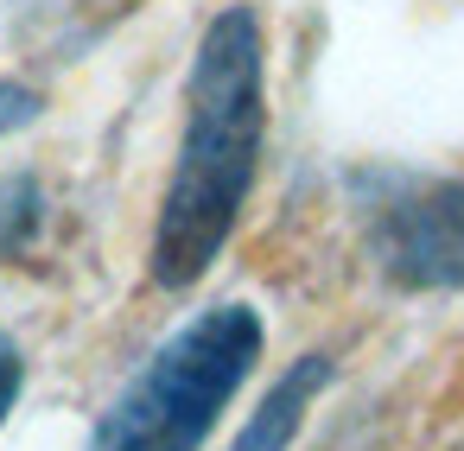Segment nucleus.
Segmentation results:
<instances>
[{
    "mask_svg": "<svg viewBox=\"0 0 464 451\" xmlns=\"http://www.w3.org/2000/svg\"><path fill=\"white\" fill-rule=\"evenodd\" d=\"M267 147V33L255 7H223L185 77V128L179 159L160 191V223L147 248V273L166 293L198 286L229 248Z\"/></svg>",
    "mask_w": 464,
    "mask_h": 451,
    "instance_id": "f257e3e1",
    "label": "nucleus"
},
{
    "mask_svg": "<svg viewBox=\"0 0 464 451\" xmlns=\"http://www.w3.org/2000/svg\"><path fill=\"white\" fill-rule=\"evenodd\" d=\"M267 350V318L248 299L204 305L185 318L102 407L83 451H204L223 407L242 394Z\"/></svg>",
    "mask_w": 464,
    "mask_h": 451,
    "instance_id": "f03ea898",
    "label": "nucleus"
},
{
    "mask_svg": "<svg viewBox=\"0 0 464 451\" xmlns=\"http://www.w3.org/2000/svg\"><path fill=\"white\" fill-rule=\"evenodd\" d=\"M350 210L369 267L401 293H464V172L356 166Z\"/></svg>",
    "mask_w": 464,
    "mask_h": 451,
    "instance_id": "7ed1b4c3",
    "label": "nucleus"
},
{
    "mask_svg": "<svg viewBox=\"0 0 464 451\" xmlns=\"http://www.w3.org/2000/svg\"><path fill=\"white\" fill-rule=\"evenodd\" d=\"M331 381H337V362H331L324 350L293 356V362L267 381V394L255 400V413L242 419V432L229 438V451H293L299 432H305V419H312V407H318V394H324Z\"/></svg>",
    "mask_w": 464,
    "mask_h": 451,
    "instance_id": "20e7f679",
    "label": "nucleus"
},
{
    "mask_svg": "<svg viewBox=\"0 0 464 451\" xmlns=\"http://www.w3.org/2000/svg\"><path fill=\"white\" fill-rule=\"evenodd\" d=\"M140 0H14V26L45 58H83L96 39H109Z\"/></svg>",
    "mask_w": 464,
    "mask_h": 451,
    "instance_id": "39448f33",
    "label": "nucleus"
},
{
    "mask_svg": "<svg viewBox=\"0 0 464 451\" xmlns=\"http://www.w3.org/2000/svg\"><path fill=\"white\" fill-rule=\"evenodd\" d=\"M39 90L33 83H14V77H0V140L7 134H20V128H33L39 121Z\"/></svg>",
    "mask_w": 464,
    "mask_h": 451,
    "instance_id": "423d86ee",
    "label": "nucleus"
},
{
    "mask_svg": "<svg viewBox=\"0 0 464 451\" xmlns=\"http://www.w3.org/2000/svg\"><path fill=\"white\" fill-rule=\"evenodd\" d=\"M20 388H26V350H20L14 331H0V426L20 407Z\"/></svg>",
    "mask_w": 464,
    "mask_h": 451,
    "instance_id": "0eeeda50",
    "label": "nucleus"
}]
</instances>
